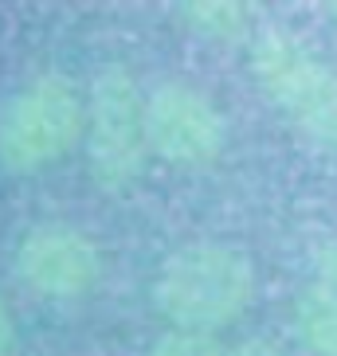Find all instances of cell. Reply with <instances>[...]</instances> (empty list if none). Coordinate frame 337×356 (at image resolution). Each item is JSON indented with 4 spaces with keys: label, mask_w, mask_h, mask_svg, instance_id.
Returning <instances> with one entry per match:
<instances>
[{
    "label": "cell",
    "mask_w": 337,
    "mask_h": 356,
    "mask_svg": "<svg viewBox=\"0 0 337 356\" xmlns=\"http://www.w3.org/2000/svg\"><path fill=\"white\" fill-rule=\"evenodd\" d=\"M255 293L251 259L220 239L185 243L161 262L153 302L173 321V329L216 333L220 325L235 321Z\"/></svg>",
    "instance_id": "1"
},
{
    "label": "cell",
    "mask_w": 337,
    "mask_h": 356,
    "mask_svg": "<svg viewBox=\"0 0 337 356\" xmlns=\"http://www.w3.org/2000/svg\"><path fill=\"white\" fill-rule=\"evenodd\" d=\"M86 129V102L67 74H36L0 102V165L32 177L63 161Z\"/></svg>",
    "instance_id": "2"
},
{
    "label": "cell",
    "mask_w": 337,
    "mask_h": 356,
    "mask_svg": "<svg viewBox=\"0 0 337 356\" xmlns=\"http://www.w3.org/2000/svg\"><path fill=\"white\" fill-rule=\"evenodd\" d=\"M83 145L91 177L106 192L134 184L146 168V157L153 153L146 129V95L122 67L102 71L91 86Z\"/></svg>",
    "instance_id": "3"
},
{
    "label": "cell",
    "mask_w": 337,
    "mask_h": 356,
    "mask_svg": "<svg viewBox=\"0 0 337 356\" xmlns=\"http://www.w3.org/2000/svg\"><path fill=\"white\" fill-rule=\"evenodd\" d=\"M251 71L290 126L337 149V71L286 35H259L251 43Z\"/></svg>",
    "instance_id": "4"
},
{
    "label": "cell",
    "mask_w": 337,
    "mask_h": 356,
    "mask_svg": "<svg viewBox=\"0 0 337 356\" xmlns=\"http://www.w3.org/2000/svg\"><path fill=\"white\" fill-rule=\"evenodd\" d=\"M149 149L173 165H208L228 141V118L201 86L157 83L146 95Z\"/></svg>",
    "instance_id": "5"
},
{
    "label": "cell",
    "mask_w": 337,
    "mask_h": 356,
    "mask_svg": "<svg viewBox=\"0 0 337 356\" xmlns=\"http://www.w3.org/2000/svg\"><path fill=\"white\" fill-rule=\"evenodd\" d=\"M20 282L47 302L83 298L98 278V247L71 223H40L16 247Z\"/></svg>",
    "instance_id": "6"
},
{
    "label": "cell",
    "mask_w": 337,
    "mask_h": 356,
    "mask_svg": "<svg viewBox=\"0 0 337 356\" xmlns=\"http://www.w3.org/2000/svg\"><path fill=\"white\" fill-rule=\"evenodd\" d=\"M298 337L306 348L318 356H337V290L329 286H310L295 305Z\"/></svg>",
    "instance_id": "7"
},
{
    "label": "cell",
    "mask_w": 337,
    "mask_h": 356,
    "mask_svg": "<svg viewBox=\"0 0 337 356\" xmlns=\"http://www.w3.org/2000/svg\"><path fill=\"white\" fill-rule=\"evenodd\" d=\"M180 20L189 24V32L216 43H243L251 32V12L235 0H189L180 4Z\"/></svg>",
    "instance_id": "8"
},
{
    "label": "cell",
    "mask_w": 337,
    "mask_h": 356,
    "mask_svg": "<svg viewBox=\"0 0 337 356\" xmlns=\"http://www.w3.org/2000/svg\"><path fill=\"white\" fill-rule=\"evenodd\" d=\"M149 356H228L216 333H192V329H168L153 341Z\"/></svg>",
    "instance_id": "9"
},
{
    "label": "cell",
    "mask_w": 337,
    "mask_h": 356,
    "mask_svg": "<svg viewBox=\"0 0 337 356\" xmlns=\"http://www.w3.org/2000/svg\"><path fill=\"white\" fill-rule=\"evenodd\" d=\"M318 282L337 290V239L326 243V247H318Z\"/></svg>",
    "instance_id": "10"
},
{
    "label": "cell",
    "mask_w": 337,
    "mask_h": 356,
    "mask_svg": "<svg viewBox=\"0 0 337 356\" xmlns=\"http://www.w3.org/2000/svg\"><path fill=\"white\" fill-rule=\"evenodd\" d=\"M228 356H283V353H279L271 341H263V337H247V341H240Z\"/></svg>",
    "instance_id": "11"
},
{
    "label": "cell",
    "mask_w": 337,
    "mask_h": 356,
    "mask_svg": "<svg viewBox=\"0 0 337 356\" xmlns=\"http://www.w3.org/2000/svg\"><path fill=\"white\" fill-rule=\"evenodd\" d=\"M12 348H16V325H12L8 309L0 302V356H12Z\"/></svg>",
    "instance_id": "12"
}]
</instances>
